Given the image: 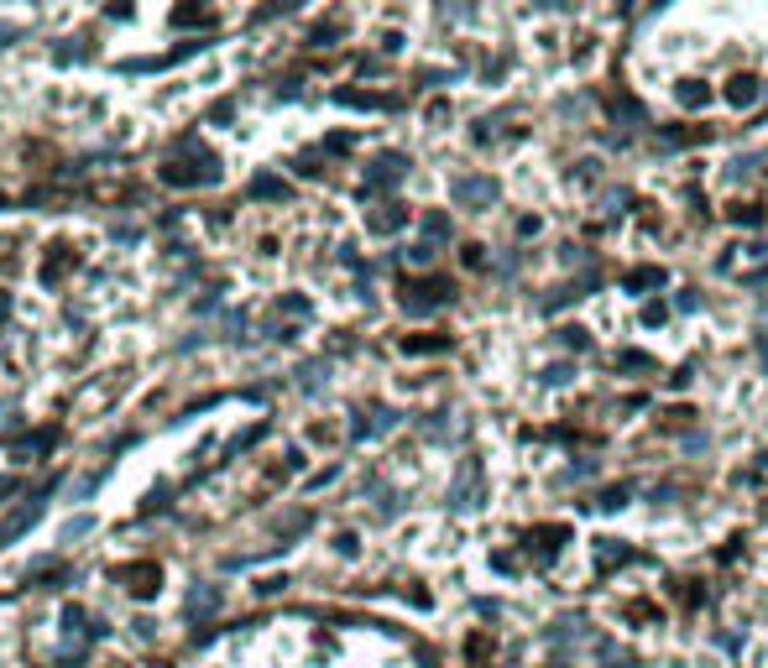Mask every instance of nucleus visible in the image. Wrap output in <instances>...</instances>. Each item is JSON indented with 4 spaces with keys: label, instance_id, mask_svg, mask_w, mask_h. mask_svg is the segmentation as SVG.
Here are the masks:
<instances>
[{
    "label": "nucleus",
    "instance_id": "nucleus-1",
    "mask_svg": "<svg viewBox=\"0 0 768 668\" xmlns=\"http://www.w3.org/2000/svg\"><path fill=\"white\" fill-rule=\"evenodd\" d=\"M449 298V282H413V287H402V308L408 314H429Z\"/></svg>",
    "mask_w": 768,
    "mask_h": 668
},
{
    "label": "nucleus",
    "instance_id": "nucleus-2",
    "mask_svg": "<svg viewBox=\"0 0 768 668\" xmlns=\"http://www.w3.org/2000/svg\"><path fill=\"white\" fill-rule=\"evenodd\" d=\"M37 517H42V502H37V496H32L26 506H16V517H6V522H0V548H6V543H16V538L37 522Z\"/></svg>",
    "mask_w": 768,
    "mask_h": 668
},
{
    "label": "nucleus",
    "instance_id": "nucleus-3",
    "mask_svg": "<svg viewBox=\"0 0 768 668\" xmlns=\"http://www.w3.org/2000/svg\"><path fill=\"white\" fill-rule=\"evenodd\" d=\"M402 173H408V162H402L397 152H392V157H377V162H371V178H366V193H377L382 183H397Z\"/></svg>",
    "mask_w": 768,
    "mask_h": 668
},
{
    "label": "nucleus",
    "instance_id": "nucleus-4",
    "mask_svg": "<svg viewBox=\"0 0 768 668\" xmlns=\"http://www.w3.org/2000/svg\"><path fill=\"white\" fill-rule=\"evenodd\" d=\"M633 559V548H627L622 538H596V569H601V575H612L617 564H627Z\"/></svg>",
    "mask_w": 768,
    "mask_h": 668
},
{
    "label": "nucleus",
    "instance_id": "nucleus-5",
    "mask_svg": "<svg viewBox=\"0 0 768 668\" xmlns=\"http://www.w3.org/2000/svg\"><path fill=\"white\" fill-rule=\"evenodd\" d=\"M455 199H460V204H491L496 199V183H491V178H460V183H455Z\"/></svg>",
    "mask_w": 768,
    "mask_h": 668
},
{
    "label": "nucleus",
    "instance_id": "nucleus-6",
    "mask_svg": "<svg viewBox=\"0 0 768 668\" xmlns=\"http://www.w3.org/2000/svg\"><path fill=\"white\" fill-rule=\"evenodd\" d=\"M565 538H570V528H533L528 533V548H533V559H549V553H559Z\"/></svg>",
    "mask_w": 768,
    "mask_h": 668
},
{
    "label": "nucleus",
    "instance_id": "nucleus-7",
    "mask_svg": "<svg viewBox=\"0 0 768 668\" xmlns=\"http://www.w3.org/2000/svg\"><path fill=\"white\" fill-rule=\"evenodd\" d=\"M214 611H220V590H214V585H204V590L194 585V595H189V616L199 622V616H214Z\"/></svg>",
    "mask_w": 768,
    "mask_h": 668
},
{
    "label": "nucleus",
    "instance_id": "nucleus-8",
    "mask_svg": "<svg viewBox=\"0 0 768 668\" xmlns=\"http://www.w3.org/2000/svg\"><path fill=\"white\" fill-rule=\"evenodd\" d=\"M674 99H680L685 110H700V105L711 99V89H706V84H695V79H685L680 89H674Z\"/></svg>",
    "mask_w": 768,
    "mask_h": 668
},
{
    "label": "nucleus",
    "instance_id": "nucleus-9",
    "mask_svg": "<svg viewBox=\"0 0 768 668\" xmlns=\"http://www.w3.org/2000/svg\"><path fill=\"white\" fill-rule=\"evenodd\" d=\"M727 99H732V105H753V99H758V79H747V73H737V79L727 84Z\"/></svg>",
    "mask_w": 768,
    "mask_h": 668
},
{
    "label": "nucleus",
    "instance_id": "nucleus-10",
    "mask_svg": "<svg viewBox=\"0 0 768 668\" xmlns=\"http://www.w3.org/2000/svg\"><path fill=\"white\" fill-rule=\"evenodd\" d=\"M627 496H633V486H606V491L596 496L591 506H601V512H622V506H627Z\"/></svg>",
    "mask_w": 768,
    "mask_h": 668
},
{
    "label": "nucleus",
    "instance_id": "nucleus-11",
    "mask_svg": "<svg viewBox=\"0 0 768 668\" xmlns=\"http://www.w3.org/2000/svg\"><path fill=\"white\" fill-rule=\"evenodd\" d=\"M627 287L638 293V287H664V271L659 267H638V271H627Z\"/></svg>",
    "mask_w": 768,
    "mask_h": 668
},
{
    "label": "nucleus",
    "instance_id": "nucleus-12",
    "mask_svg": "<svg viewBox=\"0 0 768 668\" xmlns=\"http://www.w3.org/2000/svg\"><path fill=\"white\" fill-rule=\"evenodd\" d=\"M402 220H408V214H402L397 204H387V209H377V214H371V230H382V235H387V230H397Z\"/></svg>",
    "mask_w": 768,
    "mask_h": 668
},
{
    "label": "nucleus",
    "instance_id": "nucleus-13",
    "mask_svg": "<svg viewBox=\"0 0 768 668\" xmlns=\"http://www.w3.org/2000/svg\"><path fill=\"white\" fill-rule=\"evenodd\" d=\"M251 193H256V199H288V183H277V178H256Z\"/></svg>",
    "mask_w": 768,
    "mask_h": 668
},
{
    "label": "nucleus",
    "instance_id": "nucleus-14",
    "mask_svg": "<svg viewBox=\"0 0 768 668\" xmlns=\"http://www.w3.org/2000/svg\"><path fill=\"white\" fill-rule=\"evenodd\" d=\"M612 115H617V120H643V105H638V99H627V94H617V99H612Z\"/></svg>",
    "mask_w": 768,
    "mask_h": 668
},
{
    "label": "nucleus",
    "instance_id": "nucleus-15",
    "mask_svg": "<svg viewBox=\"0 0 768 668\" xmlns=\"http://www.w3.org/2000/svg\"><path fill=\"white\" fill-rule=\"evenodd\" d=\"M559 340H565V350H586V345H591V340H586V329H580V324L559 329Z\"/></svg>",
    "mask_w": 768,
    "mask_h": 668
},
{
    "label": "nucleus",
    "instance_id": "nucleus-16",
    "mask_svg": "<svg viewBox=\"0 0 768 668\" xmlns=\"http://www.w3.org/2000/svg\"><path fill=\"white\" fill-rule=\"evenodd\" d=\"M617 365H622V371H648V355H643V350H622Z\"/></svg>",
    "mask_w": 768,
    "mask_h": 668
},
{
    "label": "nucleus",
    "instance_id": "nucleus-17",
    "mask_svg": "<svg viewBox=\"0 0 768 668\" xmlns=\"http://www.w3.org/2000/svg\"><path fill=\"white\" fill-rule=\"evenodd\" d=\"M424 235H429V240H444V235H449V220H444V214H429V220H424Z\"/></svg>",
    "mask_w": 768,
    "mask_h": 668
},
{
    "label": "nucleus",
    "instance_id": "nucleus-18",
    "mask_svg": "<svg viewBox=\"0 0 768 668\" xmlns=\"http://www.w3.org/2000/svg\"><path fill=\"white\" fill-rule=\"evenodd\" d=\"M95 528V517H73L68 528H63V543H73V538H84V533Z\"/></svg>",
    "mask_w": 768,
    "mask_h": 668
},
{
    "label": "nucleus",
    "instance_id": "nucleus-19",
    "mask_svg": "<svg viewBox=\"0 0 768 668\" xmlns=\"http://www.w3.org/2000/svg\"><path fill=\"white\" fill-rule=\"evenodd\" d=\"M732 220H737V225H758V220H763V209H758V204H737Z\"/></svg>",
    "mask_w": 768,
    "mask_h": 668
},
{
    "label": "nucleus",
    "instance_id": "nucleus-20",
    "mask_svg": "<svg viewBox=\"0 0 768 668\" xmlns=\"http://www.w3.org/2000/svg\"><path fill=\"white\" fill-rule=\"evenodd\" d=\"M544 381H549V387H565V381H570V365H549Z\"/></svg>",
    "mask_w": 768,
    "mask_h": 668
},
{
    "label": "nucleus",
    "instance_id": "nucleus-21",
    "mask_svg": "<svg viewBox=\"0 0 768 668\" xmlns=\"http://www.w3.org/2000/svg\"><path fill=\"white\" fill-rule=\"evenodd\" d=\"M664 318H669V308H664V303H648V308H643V324H664Z\"/></svg>",
    "mask_w": 768,
    "mask_h": 668
},
{
    "label": "nucleus",
    "instance_id": "nucleus-22",
    "mask_svg": "<svg viewBox=\"0 0 768 668\" xmlns=\"http://www.w3.org/2000/svg\"><path fill=\"white\" fill-rule=\"evenodd\" d=\"M408 261H418V267H424V261H434V246H408Z\"/></svg>",
    "mask_w": 768,
    "mask_h": 668
},
{
    "label": "nucleus",
    "instance_id": "nucleus-23",
    "mask_svg": "<svg viewBox=\"0 0 768 668\" xmlns=\"http://www.w3.org/2000/svg\"><path fill=\"white\" fill-rule=\"evenodd\" d=\"M11 37H16V26H0V47H6V42H11Z\"/></svg>",
    "mask_w": 768,
    "mask_h": 668
},
{
    "label": "nucleus",
    "instance_id": "nucleus-24",
    "mask_svg": "<svg viewBox=\"0 0 768 668\" xmlns=\"http://www.w3.org/2000/svg\"><path fill=\"white\" fill-rule=\"evenodd\" d=\"M612 668H633V663H627V658H617V663H612Z\"/></svg>",
    "mask_w": 768,
    "mask_h": 668
},
{
    "label": "nucleus",
    "instance_id": "nucleus-25",
    "mask_svg": "<svg viewBox=\"0 0 768 668\" xmlns=\"http://www.w3.org/2000/svg\"><path fill=\"white\" fill-rule=\"evenodd\" d=\"M763 465H768V449H763Z\"/></svg>",
    "mask_w": 768,
    "mask_h": 668
}]
</instances>
